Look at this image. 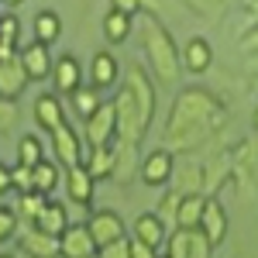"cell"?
I'll list each match as a JSON object with an SVG mask.
<instances>
[{
  "label": "cell",
  "instance_id": "6da1fadb",
  "mask_svg": "<svg viewBox=\"0 0 258 258\" xmlns=\"http://www.w3.org/2000/svg\"><path fill=\"white\" fill-rule=\"evenodd\" d=\"M220 120H224V103L207 90L189 86L169 110L165 148H197L200 141L210 138V131L220 127Z\"/></svg>",
  "mask_w": 258,
  "mask_h": 258
},
{
  "label": "cell",
  "instance_id": "7a4b0ae2",
  "mask_svg": "<svg viewBox=\"0 0 258 258\" xmlns=\"http://www.w3.org/2000/svg\"><path fill=\"white\" fill-rule=\"evenodd\" d=\"M141 38H145V55H148V69L155 73L162 86H176L179 66H176V38L169 35V28L162 24L155 14H145L141 24Z\"/></svg>",
  "mask_w": 258,
  "mask_h": 258
},
{
  "label": "cell",
  "instance_id": "3957f363",
  "mask_svg": "<svg viewBox=\"0 0 258 258\" xmlns=\"http://www.w3.org/2000/svg\"><path fill=\"white\" fill-rule=\"evenodd\" d=\"M114 107H117V141H127V145H141L145 138V131H148V124L141 117V107L135 93L124 86L117 97H114Z\"/></svg>",
  "mask_w": 258,
  "mask_h": 258
},
{
  "label": "cell",
  "instance_id": "277c9868",
  "mask_svg": "<svg viewBox=\"0 0 258 258\" xmlns=\"http://www.w3.org/2000/svg\"><path fill=\"white\" fill-rule=\"evenodd\" d=\"M114 138H117V107H114V100H103L97 107V114L86 120V145L103 148Z\"/></svg>",
  "mask_w": 258,
  "mask_h": 258
},
{
  "label": "cell",
  "instance_id": "5b68a950",
  "mask_svg": "<svg viewBox=\"0 0 258 258\" xmlns=\"http://www.w3.org/2000/svg\"><path fill=\"white\" fill-rule=\"evenodd\" d=\"M86 227H90V234H93V241H97V248L110 244V241L127 238V227H124L120 214L107 210V207H103V210H93V214L86 217Z\"/></svg>",
  "mask_w": 258,
  "mask_h": 258
},
{
  "label": "cell",
  "instance_id": "8992f818",
  "mask_svg": "<svg viewBox=\"0 0 258 258\" xmlns=\"http://www.w3.org/2000/svg\"><path fill=\"white\" fill-rule=\"evenodd\" d=\"M172 172H176V159H172V152L169 148H155V152H148L145 159H141V182L145 186H165V182H172Z\"/></svg>",
  "mask_w": 258,
  "mask_h": 258
},
{
  "label": "cell",
  "instance_id": "52a82bcc",
  "mask_svg": "<svg viewBox=\"0 0 258 258\" xmlns=\"http://www.w3.org/2000/svg\"><path fill=\"white\" fill-rule=\"evenodd\" d=\"M18 59H21V66H24V73H28L31 83L48 80V76H52V66H55L48 45H41V41H28V45L18 52Z\"/></svg>",
  "mask_w": 258,
  "mask_h": 258
},
{
  "label": "cell",
  "instance_id": "ba28073f",
  "mask_svg": "<svg viewBox=\"0 0 258 258\" xmlns=\"http://www.w3.org/2000/svg\"><path fill=\"white\" fill-rule=\"evenodd\" d=\"M100 248L86 224H69V231L59 238V258H93Z\"/></svg>",
  "mask_w": 258,
  "mask_h": 258
},
{
  "label": "cell",
  "instance_id": "9c48e42d",
  "mask_svg": "<svg viewBox=\"0 0 258 258\" xmlns=\"http://www.w3.org/2000/svg\"><path fill=\"white\" fill-rule=\"evenodd\" d=\"M52 152H55L59 165H66V169L86 162V155H83V141H80V135H76L69 124H62L59 131H52Z\"/></svg>",
  "mask_w": 258,
  "mask_h": 258
},
{
  "label": "cell",
  "instance_id": "30bf717a",
  "mask_svg": "<svg viewBox=\"0 0 258 258\" xmlns=\"http://www.w3.org/2000/svg\"><path fill=\"white\" fill-rule=\"evenodd\" d=\"M52 86L55 93H66L73 97L76 90H83V66L76 55H59L55 66H52Z\"/></svg>",
  "mask_w": 258,
  "mask_h": 258
},
{
  "label": "cell",
  "instance_id": "8fae6325",
  "mask_svg": "<svg viewBox=\"0 0 258 258\" xmlns=\"http://www.w3.org/2000/svg\"><path fill=\"white\" fill-rule=\"evenodd\" d=\"M18 248L28 258H59V238L55 234H45L38 227L18 231Z\"/></svg>",
  "mask_w": 258,
  "mask_h": 258
},
{
  "label": "cell",
  "instance_id": "7c38bea8",
  "mask_svg": "<svg viewBox=\"0 0 258 258\" xmlns=\"http://www.w3.org/2000/svg\"><path fill=\"white\" fill-rule=\"evenodd\" d=\"M93 193H97V179L86 165H73L66 169V197L80 207H90L93 203Z\"/></svg>",
  "mask_w": 258,
  "mask_h": 258
},
{
  "label": "cell",
  "instance_id": "4fadbf2b",
  "mask_svg": "<svg viewBox=\"0 0 258 258\" xmlns=\"http://www.w3.org/2000/svg\"><path fill=\"white\" fill-rule=\"evenodd\" d=\"M227 210H224V203L217 197H207V207H203V220H200V231L207 234V241L217 248L220 241L227 238Z\"/></svg>",
  "mask_w": 258,
  "mask_h": 258
},
{
  "label": "cell",
  "instance_id": "5bb4252c",
  "mask_svg": "<svg viewBox=\"0 0 258 258\" xmlns=\"http://www.w3.org/2000/svg\"><path fill=\"white\" fill-rule=\"evenodd\" d=\"M124 86L135 93V100H138V107H141V117H145V124H148V120L155 117V90H152V83H148V76H145V69H141V66H131Z\"/></svg>",
  "mask_w": 258,
  "mask_h": 258
},
{
  "label": "cell",
  "instance_id": "9a60e30c",
  "mask_svg": "<svg viewBox=\"0 0 258 258\" xmlns=\"http://www.w3.org/2000/svg\"><path fill=\"white\" fill-rule=\"evenodd\" d=\"M28 73H24V66L21 59H0V97L7 100H18L24 90H28Z\"/></svg>",
  "mask_w": 258,
  "mask_h": 258
},
{
  "label": "cell",
  "instance_id": "2e32d148",
  "mask_svg": "<svg viewBox=\"0 0 258 258\" xmlns=\"http://www.w3.org/2000/svg\"><path fill=\"white\" fill-rule=\"evenodd\" d=\"M120 76V62L110 52H93L90 59V86L93 90H110Z\"/></svg>",
  "mask_w": 258,
  "mask_h": 258
},
{
  "label": "cell",
  "instance_id": "e0dca14e",
  "mask_svg": "<svg viewBox=\"0 0 258 258\" xmlns=\"http://www.w3.org/2000/svg\"><path fill=\"white\" fill-rule=\"evenodd\" d=\"M35 120H38L41 131H59L62 124H66V110H62V100L59 93H41L38 100H35Z\"/></svg>",
  "mask_w": 258,
  "mask_h": 258
},
{
  "label": "cell",
  "instance_id": "ac0fdd59",
  "mask_svg": "<svg viewBox=\"0 0 258 258\" xmlns=\"http://www.w3.org/2000/svg\"><path fill=\"white\" fill-rule=\"evenodd\" d=\"M182 66H186L193 76H203V73L214 66V48H210V41L203 38V35H193V38L186 41V48H182Z\"/></svg>",
  "mask_w": 258,
  "mask_h": 258
},
{
  "label": "cell",
  "instance_id": "d6986e66",
  "mask_svg": "<svg viewBox=\"0 0 258 258\" xmlns=\"http://www.w3.org/2000/svg\"><path fill=\"white\" fill-rule=\"evenodd\" d=\"M141 172V159H138V145H127V141H117L114 145V182H131V176Z\"/></svg>",
  "mask_w": 258,
  "mask_h": 258
},
{
  "label": "cell",
  "instance_id": "ffe728a7",
  "mask_svg": "<svg viewBox=\"0 0 258 258\" xmlns=\"http://www.w3.org/2000/svg\"><path fill=\"white\" fill-rule=\"evenodd\" d=\"M131 238L145 241V244H152V248H162L165 238H169V227L162 224L159 214H141V217L135 220V227H131Z\"/></svg>",
  "mask_w": 258,
  "mask_h": 258
},
{
  "label": "cell",
  "instance_id": "44dd1931",
  "mask_svg": "<svg viewBox=\"0 0 258 258\" xmlns=\"http://www.w3.org/2000/svg\"><path fill=\"white\" fill-rule=\"evenodd\" d=\"M35 227H38V231H45V234H55V238H62V234L69 231V214H66V203H59V200L48 197L45 210H41V217L35 220Z\"/></svg>",
  "mask_w": 258,
  "mask_h": 258
},
{
  "label": "cell",
  "instance_id": "7402d4cb",
  "mask_svg": "<svg viewBox=\"0 0 258 258\" xmlns=\"http://www.w3.org/2000/svg\"><path fill=\"white\" fill-rule=\"evenodd\" d=\"M203 207H207V197H200V193L182 197V203H179V214H176V231H200Z\"/></svg>",
  "mask_w": 258,
  "mask_h": 258
},
{
  "label": "cell",
  "instance_id": "603a6c76",
  "mask_svg": "<svg viewBox=\"0 0 258 258\" xmlns=\"http://www.w3.org/2000/svg\"><path fill=\"white\" fill-rule=\"evenodd\" d=\"M131 28H135V18L110 7L107 18H103V38L110 41V45H124V41L131 38Z\"/></svg>",
  "mask_w": 258,
  "mask_h": 258
},
{
  "label": "cell",
  "instance_id": "cb8c5ba5",
  "mask_svg": "<svg viewBox=\"0 0 258 258\" xmlns=\"http://www.w3.org/2000/svg\"><path fill=\"white\" fill-rule=\"evenodd\" d=\"M62 38V18L59 11H38L35 14V41L41 45H52Z\"/></svg>",
  "mask_w": 258,
  "mask_h": 258
},
{
  "label": "cell",
  "instance_id": "d4e9b609",
  "mask_svg": "<svg viewBox=\"0 0 258 258\" xmlns=\"http://www.w3.org/2000/svg\"><path fill=\"white\" fill-rule=\"evenodd\" d=\"M45 203H48V197H45V193H38V189H35V193H21L14 214H18V220H24V227H35V220L41 217Z\"/></svg>",
  "mask_w": 258,
  "mask_h": 258
},
{
  "label": "cell",
  "instance_id": "484cf974",
  "mask_svg": "<svg viewBox=\"0 0 258 258\" xmlns=\"http://www.w3.org/2000/svg\"><path fill=\"white\" fill-rule=\"evenodd\" d=\"M83 165L93 172V179H110V176H114V148H110V145H103V148H90V155H86Z\"/></svg>",
  "mask_w": 258,
  "mask_h": 258
},
{
  "label": "cell",
  "instance_id": "4316f807",
  "mask_svg": "<svg viewBox=\"0 0 258 258\" xmlns=\"http://www.w3.org/2000/svg\"><path fill=\"white\" fill-rule=\"evenodd\" d=\"M59 182H62V176H59V165H55V162L45 159V162H38V165H35V189H38V193L52 197Z\"/></svg>",
  "mask_w": 258,
  "mask_h": 258
},
{
  "label": "cell",
  "instance_id": "83f0119b",
  "mask_svg": "<svg viewBox=\"0 0 258 258\" xmlns=\"http://www.w3.org/2000/svg\"><path fill=\"white\" fill-rule=\"evenodd\" d=\"M38 162H45V152H41L38 135H24V138L18 141V165H28V169H35Z\"/></svg>",
  "mask_w": 258,
  "mask_h": 258
},
{
  "label": "cell",
  "instance_id": "f1b7e54d",
  "mask_svg": "<svg viewBox=\"0 0 258 258\" xmlns=\"http://www.w3.org/2000/svg\"><path fill=\"white\" fill-rule=\"evenodd\" d=\"M69 100H73V107H76V114H80L83 120H90L93 114H97V107L103 103V100H100V93L93 90V86H83V90H76V93H73Z\"/></svg>",
  "mask_w": 258,
  "mask_h": 258
},
{
  "label": "cell",
  "instance_id": "f546056e",
  "mask_svg": "<svg viewBox=\"0 0 258 258\" xmlns=\"http://www.w3.org/2000/svg\"><path fill=\"white\" fill-rule=\"evenodd\" d=\"M179 203H182V193H179V189H169V193L162 197L159 210H155V214L162 217V224L169 227V234L176 231V214H179Z\"/></svg>",
  "mask_w": 258,
  "mask_h": 258
},
{
  "label": "cell",
  "instance_id": "4dcf8cb0",
  "mask_svg": "<svg viewBox=\"0 0 258 258\" xmlns=\"http://www.w3.org/2000/svg\"><path fill=\"white\" fill-rule=\"evenodd\" d=\"M21 41V18L18 14H0V45L18 48Z\"/></svg>",
  "mask_w": 258,
  "mask_h": 258
},
{
  "label": "cell",
  "instance_id": "1f68e13d",
  "mask_svg": "<svg viewBox=\"0 0 258 258\" xmlns=\"http://www.w3.org/2000/svg\"><path fill=\"white\" fill-rule=\"evenodd\" d=\"M18 227H21V220L14 214V207H0V244L18 238Z\"/></svg>",
  "mask_w": 258,
  "mask_h": 258
},
{
  "label": "cell",
  "instance_id": "d6a6232c",
  "mask_svg": "<svg viewBox=\"0 0 258 258\" xmlns=\"http://www.w3.org/2000/svg\"><path fill=\"white\" fill-rule=\"evenodd\" d=\"M11 176H14V189L18 193H35V169H28V165H11Z\"/></svg>",
  "mask_w": 258,
  "mask_h": 258
},
{
  "label": "cell",
  "instance_id": "836d02e7",
  "mask_svg": "<svg viewBox=\"0 0 258 258\" xmlns=\"http://www.w3.org/2000/svg\"><path fill=\"white\" fill-rule=\"evenodd\" d=\"M14 124H18V100L0 97V135H11Z\"/></svg>",
  "mask_w": 258,
  "mask_h": 258
},
{
  "label": "cell",
  "instance_id": "e575fe53",
  "mask_svg": "<svg viewBox=\"0 0 258 258\" xmlns=\"http://www.w3.org/2000/svg\"><path fill=\"white\" fill-rule=\"evenodd\" d=\"M97 258H131V234L120 241H110V244H103L97 251Z\"/></svg>",
  "mask_w": 258,
  "mask_h": 258
},
{
  "label": "cell",
  "instance_id": "d590c367",
  "mask_svg": "<svg viewBox=\"0 0 258 258\" xmlns=\"http://www.w3.org/2000/svg\"><path fill=\"white\" fill-rule=\"evenodd\" d=\"M131 258H159V248H152V244H145V241L131 238Z\"/></svg>",
  "mask_w": 258,
  "mask_h": 258
},
{
  "label": "cell",
  "instance_id": "8d00e7d4",
  "mask_svg": "<svg viewBox=\"0 0 258 258\" xmlns=\"http://www.w3.org/2000/svg\"><path fill=\"white\" fill-rule=\"evenodd\" d=\"M14 189V176H11V165H4L0 162V197H7Z\"/></svg>",
  "mask_w": 258,
  "mask_h": 258
},
{
  "label": "cell",
  "instance_id": "74e56055",
  "mask_svg": "<svg viewBox=\"0 0 258 258\" xmlns=\"http://www.w3.org/2000/svg\"><path fill=\"white\" fill-rule=\"evenodd\" d=\"M241 52H244V55H251V52H258V28H251V31H244V38H241Z\"/></svg>",
  "mask_w": 258,
  "mask_h": 258
},
{
  "label": "cell",
  "instance_id": "f35d334b",
  "mask_svg": "<svg viewBox=\"0 0 258 258\" xmlns=\"http://www.w3.org/2000/svg\"><path fill=\"white\" fill-rule=\"evenodd\" d=\"M110 4H114V11H124V14H131V18H135L141 7H145L141 0H110Z\"/></svg>",
  "mask_w": 258,
  "mask_h": 258
},
{
  "label": "cell",
  "instance_id": "ab89813d",
  "mask_svg": "<svg viewBox=\"0 0 258 258\" xmlns=\"http://www.w3.org/2000/svg\"><path fill=\"white\" fill-rule=\"evenodd\" d=\"M0 59H18V48H11V45H0Z\"/></svg>",
  "mask_w": 258,
  "mask_h": 258
},
{
  "label": "cell",
  "instance_id": "60d3db41",
  "mask_svg": "<svg viewBox=\"0 0 258 258\" xmlns=\"http://www.w3.org/2000/svg\"><path fill=\"white\" fill-rule=\"evenodd\" d=\"M244 62H248V73H258V52H251V55H244Z\"/></svg>",
  "mask_w": 258,
  "mask_h": 258
},
{
  "label": "cell",
  "instance_id": "b9f144b4",
  "mask_svg": "<svg viewBox=\"0 0 258 258\" xmlns=\"http://www.w3.org/2000/svg\"><path fill=\"white\" fill-rule=\"evenodd\" d=\"M244 7H248V11H251V14L258 18V0H244Z\"/></svg>",
  "mask_w": 258,
  "mask_h": 258
},
{
  "label": "cell",
  "instance_id": "7bdbcfd3",
  "mask_svg": "<svg viewBox=\"0 0 258 258\" xmlns=\"http://www.w3.org/2000/svg\"><path fill=\"white\" fill-rule=\"evenodd\" d=\"M251 120H255V131H258V107H255V114H251Z\"/></svg>",
  "mask_w": 258,
  "mask_h": 258
},
{
  "label": "cell",
  "instance_id": "ee69618b",
  "mask_svg": "<svg viewBox=\"0 0 258 258\" xmlns=\"http://www.w3.org/2000/svg\"><path fill=\"white\" fill-rule=\"evenodd\" d=\"M7 4H11V7H18V4H21V0H7Z\"/></svg>",
  "mask_w": 258,
  "mask_h": 258
},
{
  "label": "cell",
  "instance_id": "f6af8a7d",
  "mask_svg": "<svg viewBox=\"0 0 258 258\" xmlns=\"http://www.w3.org/2000/svg\"><path fill=\"white\" fill-rule=\"evenodd\" d=\"M0 258H11V255H0Z\"/></svg>",
  "mask_w": 258,
  "mask_h": 258
},
{
  "label": "cell",
  "instance_id": "bcb514c9",
  "mask_svg": "<svg viewBox=\"0 0 258 258\" xmlns=\"http://www.w3.org/2000/svg\"><path fill=\"white\" fill-rule=\"evenodd\" d=\"M159 258H169V255H159Z\"/></svg>",
  "mask_w": 258,
  "mask_h": 258
},
{
  "label": "cell",
  "instance_id": "7dc6e473",
  "mask_svg": "<svg viewBox=\"0 0 258 258\" xmlns=\"http://www.w3.org/2000/svg\"><path fill=\"white\" fill-rule=\"evenodd\" d=\"M93 258H97V255H93Z\"/></svg>",
  "mask_w": 258,
  "mask_h": 258
}]
</instances>
